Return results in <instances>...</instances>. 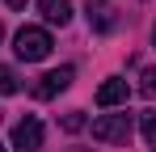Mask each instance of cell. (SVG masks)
Listing matches in <instances>:
<instances>
[{"instance_id": "obj_15", "label": "cell", "mask_w": 156, "mask_h": 152, "mask_svg": "<svg viewBox=\"0 0 156 152\" xmlns=\"http://www.w3.org/2000/svg\"><path fill=\"white\" fill-rule=\"evenodd\" d=\"M0 152H4V148H0Z\"/></svg>"}, {"instance_id": "obj_6", "label": "cell", "mask_w": 156, "mask_h": 152, "mask_svg": "<svg viewBox=\"0 0 156 152\" xmlns=\"http://www.w3.org/2000/svg\"><path fill=\"white\" fill-rule=\"evenodd\" d=\"M127 97H131V85L122 80V76H110L101 89H97V106L101 110H114V106H127Z\"/></svg>"}, {"instance_id": "obj_8", "label": "cell", "mask_w": 156, "mask_h": 152, "mask_svg": "<svg viewBox=\"0 0 156 152\" xmlns=\"http://www.w3.org/2000/svg\"><path fill=\"white\" fill-rule=\"evenodd\" d=\"M139 127H144V139H148V148L156 152V110H144V114H139Z\"/></svg>"}, {"instance_id": "obj_5", "label": "cell", "mask_w": 156, "mask_h": 152, "mask_svg": "<svg viewBox=\"0 0 156 152\" xmlns=\"http://www.w3.org/2000/svg\"><path fill=\"white\" fill-rule=\"evenodd\" d=\"M72 76H76V68H72V63H63V68L47 72L38 85H34V97H42V101H47V97H55V93H63V89L72 85Z\"/></svg>"}, {"instance_id": "obj_9", "label": "cell", "mask_w": 156, "mask_h": 152, "mask_svg": "<svg viewBox=\"0 0 156 152\" xmlns=\"http://www.w3.org/2000/svg\"><path fill=\"white\" fill-rule=\"evenodd\" d=\"M17 89H21V80H17V72H13V68H4V63H0V93H4V97H9V93H17Z\"/></svg>"}, {"instance_id": "obj_13", "label": "cell", "mask_w": 156, "mask_h": 152, "mask_svg": "<svg viewBox=\"0 0 156 152\" xmlns=\"http://www.w3.org/2000/svg\"><path fill=\"white\" fill-rule=\"evenodd\" d=\"M0 38H4V25H0Z\"/></svg>"}, {"instance_id": "obj_7", "label": "cell", "mask_w": 156, "mask_h": 152, "mask_svg": "<svg viewBox=\"0 0 156 152\" xmlns=\"http://www.w3.org/2000/svg\"><path fill=\"white\" fill-rule=\"evenodd\" d=\"M38 13L51 25H68L72 21V0H38Z\"/></svg>"}, {"instance_id": "obj_2", "label": "cell", "mask_w": 156, "mask_h": 152, "mask_svg": "<svg viewBox=\"0 0 156 152\" xmlns=\"http://www.w3.org/2000/svg\"><path fill=\"white\" fill-rule=\"evenodd\" d=\"M131 114L127 110H118V114H101V118H93V139H101V144H127L131 139Z\"/></svg>"}, {"instance_id": "obj_11", "label": "cell", "mask_w": 156, "mask_h": 152, "mask_svg": "<svg viewBox=\"0 0 156 152\" xmlns=\"http://www.w3.org/2000/svg\"><path fill=\"white\" fill-rule=\"evenodd\" d=\"M144 97H156V72H144V85H139Z\"/></svg>"}, {"instance_id": "obj_4", "label": "cell", "mask_w": 156, "mask_h": 152, "mask_svg": "<svg viewBox=\"0 0 156 152\" xmlns=\"http://www.w3.org/2000/svg\"><path fill=\"white\" fill-rule=\"evenodd\" d=\"M13 148L17 152H38L42 148V123H38L34 114H26L21 123L13 127Z\"/></svg>"}, {"instance_id": "obj_14", "label": "cell", "mask_w": 156, "mask_h": 152, "mask_svg": "<svg viewBox=\"0 0 156 152\" xmlns=\"http://www.w3.org/2000/svg\"><path fill=\"white\" fill-rule=\"evenodd\" d=\"M152 38H156V30H152Z\"/></svg>"}, {"instance_id": "obj_10", "label": "cell", "mask_w": 156, "mask_h": 152, "mask_svg": "<svg viewBox=\"0 0 156 152\" xmlns=\"http://www.w3.org/2000/svg\"><path fill=\"white\" fill-rule=\"evenodd\" d=\"M63 131H68V135H76V131H84V114H80V110H72V114H63Z\"/></svg>"}, {"instance_id": "obj_12", "label": "cell", "mask_w": 156, "mask_h": 152, "mask_svg": "<svg viewBox=\"0 0 156 152\" xmlns=\"http://www.w3.org/2000/svg\"><path fill=\"white\" fill-rule=\"evenodd\" d=\"M9 9H26V0H9Z\"/></svg>"}, {"instance_id": "obj_3", "label": "cell", "mask_w": 156, "mask_h": 152, "mask_svg": "<svg viewBox=\"0 0 156 152\" xmlns=\"http://www.w3.org/2000/svg\"><path fill=\"white\" fill-rule=\"evenodd\" d=\"M84 13H89V30H93V34H110V30L118 25L114 0H84Z\"/></svg>"}, {"instance_id": "obj_1", "label": "cell", "mask_w": 156, "mask_h": 152, "mask_svg": "<svg viewBox=\"0 0 156 152\" xmlns=\"http://www.w3.org/2000/svg\"><path fill=\"white\" fill-rule=\"evenodd\" d=\"M13 51H17L26 63H38V59L51 55V34H47L42 25H21L17 38H13Z\"/></svg>"}]
</instances>
